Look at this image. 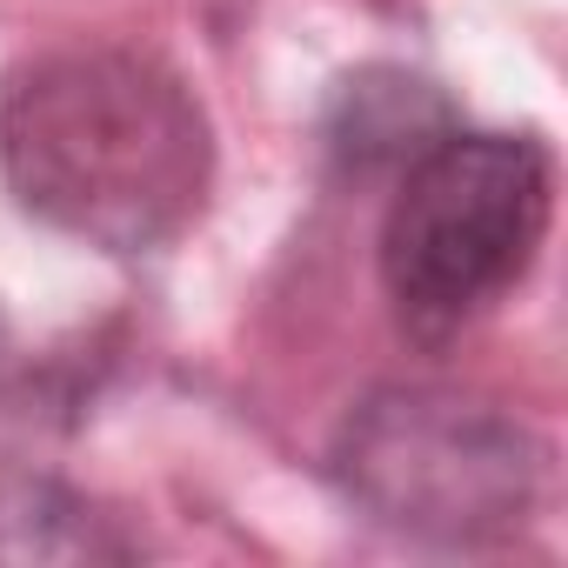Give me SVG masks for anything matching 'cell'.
<instances>
[{"label": "cell", "instance_id": "1", "mask_svg": "<svg viewBox=\"0 0 568 568\" xmlns=\"http://www.w3.org/2000/svg\"><path fill=\"white\" fill-rule=\"evenodd\" d=\"M207 114L134 48H54L0 81V174L48 227L141 254L207 194Z\"/></svg>", "mask_w": 568, "mask_h": 568}, {"label": "cell", "instance_id": "2", "mask_svg": "<svg viewBox=\"0 0 568 568\" xmlns=\"http://www.w3.org/2000/svg\"><path fill=\"white\" fill-rule=\"evenodd\" d=\"M548 148L528 134H442L408 161L382 227V281L415 335H455L535 261Z\"/></svg>", "mask_w": 568, "mask_h": 568}, {"label": "cell", "instance_id": "3", "mask_svg": "<svg viewBox=\"0 0 568 568\" xmlns=\"http://www.w3.org/2000/svg\"><path fill=\"white\" fill-rule=\"evenodd\" d=\"M348 495L395 528L481 535L528 508L535 462L521 428L455 395H382L348 422L342 442Z\"/></svg>", "mask_w": 568, "mask_h": 568}, {"label": "cell", "instance_id": "4", "mask_svg": "<svg viewBox=\"0 0 568 568\" xmlns=\"http://www.w3.org/2000/svg\"><path fill=\"white\" fill-rule=\"evenodd\" d=\"M415 101H422V81H402V74H388V88H375V81L348 88L342 141L362 148V154H422V148H435L415 128Z\"/></svg>", "mask_w": 568, "mask_h": 568}, {"label": "cell", "instance_id": "5", "mask_svg": "<svg viewBox=\"0 0 568 568\" xmlns=\"http://www.w3.org/2000/svg\"><path fill=\"white\" fill-rule=\"evenodd\" d=\"M0 355H8V328H0Z\"/></svg>", "mask_w": 568, "mask_h": 568}]
</instances>
